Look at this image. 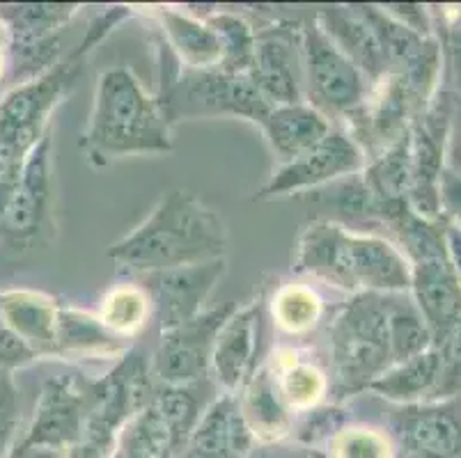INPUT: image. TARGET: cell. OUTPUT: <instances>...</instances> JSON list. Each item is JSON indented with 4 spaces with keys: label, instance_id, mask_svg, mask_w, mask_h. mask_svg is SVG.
<instances>
[{
    "label": "cell",
    "instance_id": "cell-1",
    "mask_svg": "<svg viewBox=\"0 0 461 458\" xmlns=\"http://www.w3.org/2000/svg\"><path fill=\"white\" fill-rule=\"evenodd\" d=\"M228 232L213 209L188 191H170L140 225L108 247L117 268L142 273L167 271L225 257Z\"/></svg>",
    "mask_w": 461,
    "mask_h": 458
},
{
    "label": "cell",
    "instance_id": "cell-2",
    "mask_svg": "<svg viewBox=\"0 0 461 458\" xmlns=\"http://www.w3.org/2000/svg\"><path fill=\"white\" fill-rule=\"evenodd\" d=\"M170 121L161 101L149 94L129 67L102 71L81 149L96 167L133 154H166L173 149Z\"/></svg>",
    "mask_w": 461,
    "mask_h": 458
},
{
    "label": "cell",
    "instance_id": "cell-3",
    "mask_svg": "<svg viewBox=\"0 0 461 458\" xmlns=\"http://www.w3.org/2000/svg\"><path fill=\"white\" fill-rule=\"evenodd\" d=\"M330 392L335 403L366 392L393 367L388 293H356L329 328Z\"/></svg>",
    "mask_w": 461,
    "mask_h": 458
},
{
    "label": "cell",
    "instance_id": "cell-4",
    "mask_svg": "<svg viewBox=\"0 0 461 458\" xmlns=\"http://www.w3.org/2000/svg\"><path fill=\"white\" fill-rule=\"evenodd\" d=\"M154 390L149 360L138 351L124 353L106 376L90 381L86 427L65 458H113L122 428L148 409Z\"/></svg>",
    "mask_w": 461,
    "mask_h": 458
},
{
    "label": "cell",
    "instance_id": "cell-5",
    "mask_svg": "<svg viewBox=\"0 0 461 458\" xmlns=\"http://www.w3.org/2000/svg\"><path fill=\"white\" fill-rule=\"evenodd\" d=\"M157 99L170 124L198 117H241L259 126L274 108L250 74H228L218 67L177 71L163 83Z\"/></svg>",
    "mask_w": 461,
    "mask_h": 458
},
{
    "label": "cell",
    "instance_id": "cell-6",
    "mask_svg": "<svg viewBox=\"0 0 461 458\" xmlns=\"http://www.w3.org/2000/svg\"><path fill=\"white\" fill-rule=\"evenodd\" d=\"M81 46L32 81L14 85L0 99V145L19 161L51 129V115L78 78L86 60Z\"/></svg>",
    "mask_w": 461,
    "mask_h": 458
},
{
    "label": "cell",
    "instance_id": "cell-7",
    "mask_svg": "<svg viewBox=\"0 0 461 458\" xmlns=\"http://www.w3.org/2000/svg\"><path fill=\"white\" fill-rule=\"evenodd\" d=\"M301 62L305 103L330 121H345L370 96L372 83L314 19L301 23Z\"/></svg>",
    "mask_w": 461,
    "mask_h": 458
},
{
    "label": "cell",
    "instance_id": "cell-8",
    "mask_svg": "<svg viewBox=\"0 0 461 458\" xmlns=\"http://www.w3.org/2000/svg\"><path fill=\"white\" fill-rule=\"evenodd\" d=\"M78 5L53 3H26V5H0V19L10 31V69L12 81H32L62 60V31L77 16Z\"/></svg>",
    "mask_w": 461,
    "mask_h": 458
},
{
    "label": "cell",
    "instance_id": "cell-9",
    "mask_svg": "<svg viewBox=\"0 0 461 458\" xmlns=\"http://www.w3.org/2000/svg\"><path fill=\"white\" fill-rule=\"evenodd\" d=\"M385 424L395 458H461V394L395 406Z\"/></svg>",
    "mask_w": 461,
    "mask_h": 458
},
{
    "label": "cell",
    "instance_id": "cell-10",
    "mask_svg": "<svg viewBox=\"0 0 461 458\" xmlns=\"http://www.w3.org/2000/svg\"><path fill=\"white\" fill-rule=\"evenodd\" d=\"M237 302H225L218 308L203 310L198 317L188 319L175 328L161 330L157 351L152 355V376L158 383L182 385L209 378L212 351L218 333Z\"/></svg>",
    "mask_w": 461,
    "mask_h": 458
},
{
    "label": "cell",
    "instance_id": "cell-11",
    "mask_svg": "<svg viewBox=\"0 0 461 458\" xmlns=\"http://www.w3.org/2000/svg\"><path fill=\"white\" fill-rule=\"evenodd\" d=\"M363 167H366L363 149L342 126H333V131L314 149L305 151L303 157L294 161L278 166V170L269 176V182L255 193V200H274V197L292 195V193L314 191V188L338 182L342 176L363 172Z\"/></svg>",
    "mask_w": 461,
    "mask_h": 458
},
{
    "label": "cell",
    "instance_id": "cell-12",
    "mask_svg": "<svg viewBox=\"0 0 461 458\" xmlns=\"http://www.w3.org/2000/svg\"><path fill=\"white\" fill-rule=\"evenodd\" d=\"M225 273V257L191 266L167 268L136 275V284L148 293L152 317L161 330L175 328L204 310L209 293Z\"/></svg>",
    "mask_w": 461,
    "mask_h": 458
},
{
    "label": "cell",
    "instance_id": "cell-13",
    "mask_svg": "<svg viewBox=\"0 0 461 458\" xmlns=\"http://www.w3.org/2000/svg\"><path fill=\"white\" fill-rule=\"evenodd\" d=\"M250 78L271 106L303 103L301 25L292 21L255 28V60Z\"/></svg>",
    "mask_w": 461,
    "mask_h": 458
},
{
    "label": "cell",
    "instance_id": "cell-14",
    "mask_svg": "<svg viewBox=\"0 0 461 458\" xmlns=\"http://www.w3.org/2000/svg\"><path fill=\"white\" fill-rule=\"evenodd\" d=\"M51 151H53V129L41 136V140L32 147V151L23 161L19 172L14 193L10 197L0 232L14 246L32 243L44 232L49 216H51L53 202V170H51Z\"/></svg>",
    "mask_w": 461,
    "mask_h": 458
},
{
    "label": "cell",
    "instance_id": "cell-15",
    "mask_svg": "<svg viewBox=\"0 0 461 458\" xmlns=\"http://www.w3.org/2000/svg\"><path fill=\"white\" fill-rule=\"evenodd\" d=\"M87 403H90V381L81 376L49 378L37 399L35 418L19 443L67 454L81 438Z\"/></svg>",
    "mask_w": 461,
    "mask_h": 458
},
{
    "label": "cell",
    "instance_id": "cell-16",
    "mask_svg": "<svg viewBox=\"0 0 461 458\" xmlns=\"http://www.w3.org/2000/svg\"><path fill=\"white\" fill-rule=\"evenodd\" d=\"M262 305L250 302L234 310L218 333L209 364V378L223 394H239L255 373Z\"/></svg>",
    "mask_w": 461,
    "mask_h": 458
},
{
    "label": "cell",
    "instance_id": "cell-17",
    "mask_svg": "<svg viewBox=\"0 0 461 458\" xmlns=\"http://www.w3.org/2000/svg\"><path fill=\"white\" fill-rule=\"evenodd\" d=\"M411 298L425 317L434 344L461 328V287L447 252L411 264Z\"/></svg>",
    "mask_w": 461,
    "mask_h": 458
},
{
    "label": "cell",
    "instance_id": "cell-18",
    "mask_svg": "<svg viewBox=\"0 0 461 458\" xmlns=\"http://www.w3.org/2000/svg\"><path fill=\"white\" fill-rule=\"evenodd\" d=\"M253 445L255 438L239 409V394H218L177 456L250 458Z\"/></svg>",
    "mask_w": 461,
    "mask_h": 458
},
{
    "label": "cell",
    "instance_id": "cell-19",
    "mask_svg": "<svg viewBox=\"0 0 461 458\" xmlns=\"http://www.w3.org/2000/svg\"><path fill=\"white\" fill-rule=\"evenodd\" d=\"M314 21L375 85L391 74L388 58L375 28L360 14L358 5H326L317 10Z\"/></svg>",
    "mask_w": 461,
    "mask_h": 458
},
{
    "label": "cell",
    "instance_id": "cell-20",
    "mask_svg": "<svg viewBox=\"0 0 461 458\" xmlns=\"http://www.w3.org/2000/svg\"><path fill=\"white\" fill-rule=\"evenodd\" d=\"M333 121L314 111L310 103H287V106H274L271 112L259 124L264 138L269 142L271 151L278 163L294 161L303 157L305 151L314 149L330 131Z\"/></svg>",
    "mask_w": 461,
    "mask_h": 458
},
{
    "label": "cell",
    "instance_id": "cell-21",
    "mask_svg": "<svg viewBox=\"0 0 461 458\" xmlns=\"http://www.w3.org/2000/svg\"><path fill=\"white\" fill-rule=\"evenodd\" d=\"M301 197L308 202L310 209H317L314 220L335 222L351 232H366V227H381L379 207L363 179V172L342 176L338 182L314 188Z\"/></svg>",
    "mask_w": 461,
    "mask_h": 458
},
{
    "label": "cell",
    "instance_id": "cell-22",
    "mask_svg": "<svg viewBox=\"0 0 461 458\" xmlns=\"http://www.w3.org/2000/svg\"><path fill=\"white\" fill-rule=\"evenodd\" d=\"M58 305L51 296L28 289H0V317L37 358L56 353Z\"/></svg>",
    "mask_w": 461,
    "mask_h": 458
},
{
    "label": "cell",
    "instance_id": "cell-23",
    "mask_svg": "<svg viewBox=\"0 0 461 458\" xmlns=\"http://www.w3.org/2000/svg\"><path fill=\"white\" fill-rule=\"evenodd\" d=\"M239 409L253 438L259 443H280L292 436L294 415L280 397L278 383L269 364L255 369L246 388L239 392Z\"/></svg>",
    "mask_w": 461,
    "mask_h": 458
},
{
    "label": "cell",
    "instance_id": "cell-24",
    "mask_svg": "<svg viewBox=\"0 0 461 458\" xmlns=\"http://www.w3.org/2000/svg\"><path fill=\"white\" fill-rule=\"evenodd\" d=\"M441 353L436 346H431L416 358H409L404 363L393 364L391 369H385L367 390L388 399L395 406L434 401L438 385H441Z\"/></svg>",
    "mask_w": 461,
    "mask_h": 458
},
{
    "label": "cell",
    "instance_id": "cell-25",
    "mask_svg": "<svg viewBox=\"0 0 461 458\" xmlns=\"http://www.w3.org/2000/svg\"><path fill=\"white\" fill-rule=\"evenodd\" d=\"M218 394L221 392H218V388L213 385L212 378H203V381H195V383L182 385H157L154 397L149 403L157 409L163 424H166L167 431H170L175 454L182 452L188 436L193 434V428L198 427L200 418H203L204 410L209 409V403H212Z\"/></svg>",
    "mask_w": 461,
    "mask_h": 458
},
{
    "label": "cell",
    "instance_id": "cell-26",
    "mask_svg": "<svg viewBox=\"0 0 461 458\" xmlns=\"http://www.w3.org/2000/svg\"><path fill=\"white\" fill-rule=\"evenodd\" d=\"M124 337L115 335L99 317L83 310H58L56 353L60 358H108L124 353Z\"/></svg>",
    "mask_w": 461,
    "mask_h": 458
},
{
    "label": "cell",
    "instance_id": "cell-27",
    "mask_svg": "<svg viewBox=\"0 0 461 458\" xmlns=\"http://www.w3.org/2000/svg\"><path fill=\"white\" fill-rule=\"evenodd\" d=\"M158 25H161L166 41L175 50L184 69H216L221 67L223 49L216 32L204 23V19L186 14V12L161 7L157 10Z\"/></svg>",
    "mask_w": 461,
    "mask_h": 458
},
{
    "label": "cell",
    "instance_id": "cell-28",
    "mask_svg": "<svg viewBox=\"0 0 461 458\" xmlns=\"http://www.w3.org/2000/svg\"><path fill=\"white\" fill-rule=\"evenodd\" d=\"M269 369L276 376L280 397L292 413L294 410L305 413V410L320 406L329 390V381L324 373L314 364L296 358V351L292 348H280L278 353H274V364H269Z\"/></svg>",
    "mask_w": 461,
    "mask_h": 458
},
{
    "label": "cell",
    "instance_id": "cell-29",
    "mask_svg": "<svg viewBox=\"0 0 461 458\" xmlns=\"http://www.w3.org/2000/svg\"><path fill=\"white\" fill-rule=\"evenodd\" d=\"M388 335L393 364L416 358L434 346L429 326L409 293H388Z\"/></svg>",
    "mask_w": 461,
    "mask_h": 458
},
{
    "label": "cell",
    "instance_id": "cell-30",
    "mask_svg": "<svg viewBox=\"0 0 461 458\" xmlns=\"http://www.w3.org/2000/svg\"><path fill=\"white\" fill-rule=\"evenodd\" d=\"M204 23L216 32L223 58L218 69L228 74H250L255 60V25L237 12L218 10L204 16Z\"/></svg>",
    "mask_w": 461,
    "mask_h": 458
},
{
    "label": "cell",
    "instance_id": "cell-31",
    "mask_svg": "<svg viewBox=\"0 0 461 458\" xmlns=\"http://www.w3.org/2000/svg\"><path fill=\"white\" fill-rule=\"evenodd\" d=\"M170 454H175L170 431L149 403L122 428L113 458H166Z\"/></svg>",
    "mask_w": 461,
    "mask_h": 458
},
{
    "label": "cell",
    "instance_id": "cell-32",
    "mask_svg": "<svg viewBox=\"0 0 461 458\" xmlns=\"http://www.w3.org/2000/svg\"><path fill=\"white\" fill-rule=\"evenodd\" d=\"M149 317H152L149 298L138 284H120L108 292L102 302V314H99L106 328L124 339L136 335Z\"/></svg>",
    "mask_w": 461,
    "mask_h": 458
},
{
    "label": "cell",
    "instance_id": "cell-33",
    "mask_svg": "<svg viewBox=\"0 0 461 458\" xmlns=\"http://www.w3.org/2000/svg\"><path fill=\"white\" fill-rule=\"evenodd\" d=\"M274 319L285 333H308L321 319L320 296L305 284H285L271 301Z\"/></svg>",
    "mask_w": 461,
    "mask_h": 458
},
{
    "label": "cell",
    "instance_id": "cell-34",
    "mask_svg": "<svg viewBox=\"0 0 461 458\" xmlns=\"http://www.w3.org/2000/svg\"><path fill=\"white\" fill-rule=\"evenodd\" d=\"M329 445L330 458H395L388 436L376 428L347 427Z\"/></svg>",
    "mask_w": 461,
    "mask_h": 458
},
{
    "label": "cell",
    "instance_id": "cell-35",
    "mask_svg": "<svg viewBox=\"0 0 461 458\" xmlns=\"http://www.w3.org/2000/svg\"><path fill=\"white\" fill-rule=\"evenodd\" d=\"M342 428H347V415L339 409V403H330V406L320 403V406L305 410L299 424H294L292 428V436L303 447H314V445L330 443Z\"/></svg>",
    "mask_w": 461,
    "mask_h": 458
},
{
    "label": "cell",
    "instance_id": "cell-36",
    "mask_svg": "<svg viewBox=\"0 0 461 458\" xmlns=\"http://www.w3.org/2000/svg\"><path fill=\"white\" fill-rule=\"evenodd\" d=\"M16 424H19V394H16L12 373H0V458H5L14 445Z\"/></svg>",
    "mask_w": 461,
    "mask_h": 458
},
{
    "label": "cell",
    "instance_id": "cell-37",
    "mask_svg": "<svg viewBox=\"0 0 461 458\" xmlns=\"http://www.w3.org/2000/svg\"><path fill=\"white\" fill-rule=\"evenodd\" d=\"M37 355L21 342L19 335L0 317V373H12L14 369L35 363Z\"/></svg>",
    "mask_w": 461,
    "mask_h": 458
},
{
    "label": "cell",
    "instance_id": "cell-38",
    "mask_svg": "<svg viewBox=\"0 0 461 458\" xmlns=\"http://www.w3.org/2000/svg\"><path fill=\"white\" fill-rule=\"evenodd\" d=\"M438 207L443 209V216L461 229V175L447 167H443L438 179Z\"/></svg>",
    "mask_w": 461,
    "mask_h": 458
},
{
    "label": "cell",
    "instance_id": "cell-39",
    "mask_svg": "<svg viewBox=\"0 0 461 458\" xmlns=\"http://www.w3.org/2000/svg\"><path fill=\"white\" fill-rule=\"evenodd\" d=\"M446 247L447 257H450L452 264V271H455L461 287V229L452 225V222H446Z\"/></svg>",
    "mask_w": 461,
    "mask_h": 458
},
{
    "label": "cell",
    "instance_id": "cell-40",
    "mask_svg": "<svg viewBox=\"0 0 461 458\" xmlns=\"http://www.w3.org/2000/svg\"><path fill=\"white\" fill-rule=\"evenodd\" d=\"M5 458H65V454L56 452V449L46 447H28V445L16 443L14 447L7 452Z\"/></svg>",
    "mask_w": 461,
    "mask_h": 458
},
{
    "label": "cell",
    "instance_id": "cell-41",
    "mask_svg": "<svg viewBox=\"0 0 461 458\" xmlns=\"http://www.w3.org/2000/svg\"><path fill=\"white\" fill-rule=\"evenodd\" d=\"M447 170L461 175V121L450 133V145H447Z\"/></svg>",
    "mask_w": 461,
    "mask_h": 458
},
{
    "label": "cell",
    "instance_id": "cell-42",
    "mask_svg": "<svg viewBox=\"0 0 461 458\" xmlns=\"http://www.w3.org/2000/svg\"><path fill=\"white\" fill-rule=\"evenodd\" d=\"M7 69H10V31L0 19V81L7 76Z\"/></svg>",
    "mask_w": 461,
    "mask_h": 458
},
{
    "label": "cell",
    "instance_id": "cell-43",
    "mask_svg": "<svg viewBox=\"0 0 461 458\" xmlns=\"http://www.w3.org/2000/svg\"><path fill=\"white\" fill-rule=\"evenodd\" d=\"M166 458H179V456H177V454H170V456H166Z\"/></svg>",
    "mask_w": 461,
    "mask_h": 458
}]
</instances>
